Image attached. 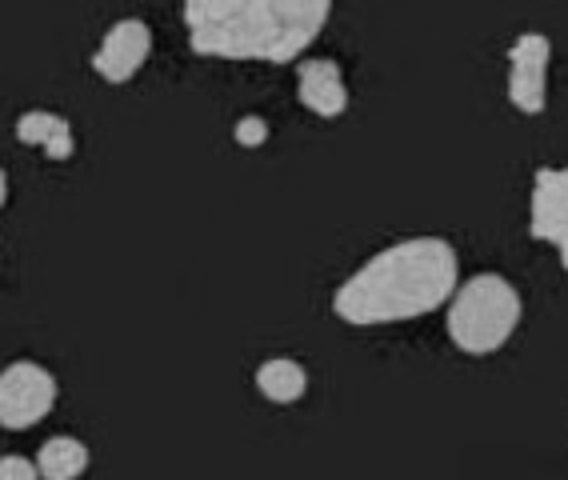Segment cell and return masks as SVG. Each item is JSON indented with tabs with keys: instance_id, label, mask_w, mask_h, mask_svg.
I'll return each instance as SVG.
<instances>
[{
	"instance_id": "1",
	"label": "cell",
	"mask_w": 568,
	"mask_h": 480,
	"mask_svg": "<svg viewBox=\"0 0 568 480\" xmlns=\"http://www.w3.org/2000/svg\"><path fill=\"white\" fill-rule=\"evenodd\" d=\"M457 280V248L440 236H413V241H396L356 268L345 285L336 288L333 313L361 328L428 317L453 300Z\"/></svg>"
},
{
	"instance_id": "2",
	"label": "cell",
	"mask_w": 568,
	"mask_h": 480,
	"mask_svg": "<svg viewBox=\"0 0 568 480\" xmlns=\"http://www.w3.org/2000/svg\"><path fill=\"white\" fill-rule=\"evenodd\" d=\"M333 0H184L196 57L216 61H301L325 32Z\"/></svg>"
},
{
	"instance_id": "3",
	"label": "cell",
	"mask_w": 568,
	"mask_h": 480,
	"mask_svg": "<svg viewBox=\"0 0 568 480\" xmlns=\"http://www.w3.org/2000/svg\"><path fill=\"white\" fill-rule=\"evenodd\" d=\"M520 293L497 273H477L448 300V337L468 357H488L508 345L520 325Z\"/></svg>"
},
{
	"instance_id": "4",
	"label": "cell",
	"mask_w": 568,
	"mask_h": 480,
	"mask_svg": "<svg viewBox=\"0 0 568 480\" xmlns=\"http://www.w3.org/2000/svg\"><path fill=\"white\" fill-rule=\"evenodd\" d=\"M57 405V380L37 360H17L0 372V425L4 429H32Z\"/></svg>"
},
{
	"instance_id": "5",
	"label": "cell",
	"mask_w": 568,
	"mask_h": 480,
	"mask_svg": "<svg viewBox=\"0 0 568 480\" xmlns=\"http://www.w3.org/2000/svg\"><path fill=\"white\" fill-rule=\"evenodd\" d=\"M513 76H508V101L525 116H540L548 109V61H552V41L545 32H520L513 49Z\"/></svg>"
},
{
	"instance_id": "6",
	"label": "cell",
	"mask_w": 568,
	"mask_h": 480,
	"mask_svg": "<svg viewBox=\"0 0 568 480\" xmlns=\"http://www.w3.org/2000/svg\"><path fill=\"white\" fill-rule=\"evenodd\" d=\"M528 236L557 248L568 273V168H537L528 201Z\"/></svg>"
},
{
	"instance_id": "7",
	"label": "cell",
	"mask_w": 568,
	"mask_h": 480,
	"mask_svg": "<svg viewBox=\"0 0 568 480\" xmlns=\"http://www.w3.org/2000/svg\"><path fill=\"white\" fill-rule=\"evenodd\" d=\"M149 52H153V29L129 17V21H116L104 32L101 49L92 57V72L109 84H129L144 69Z\"/></svg>"
},
{
	"instance_id": "8",
	"label": "cell",
	"mask_w": 568,
	"mask_h": 480,
	"mask_svg": "<svg viewBox=\"0 0 568 480\" xmlns=\"http://www.w3.org/2000/svg\"><path fill=\"white\" fill-rule=\"evenodd\" d=\"M296 101L305 104L308 113L325 116H341L348 109V84L341 64L328 61V57H316V61H301L296 69Z\"/></svg>"
},
{
	"instance_id": "9",
	"label": "cell",
	"mask_w": 568,
	"mask_h": 480,
	"mask_svg": "<svg viewBox=\"0 0 568 480\" xmlns=\"http://www.w3.org/2000/svg\"><path fill=\"white\" fill-rule=\"evenodd\" d=\"M17 141L44 149V156H49V161H69V156L77 153L72 124L64 121V116H57V113H44V109L21 113V121H17Z\"/></svg>"
},
{
	"instance_id": "10",
	"label": "cell",
	"mask_w": 568,
	"mask_h": 480,
	"mask_svg": "<svg viewBox=\"0 0 568 480\" xmlns=\"http://www.w3.org/2000/svg\"><path fill=\"white\" fill-rule=\"evenodd\" d=\"M256 389L273 400V405H296L308 389V372L296 365V360L273 357L256 368Z\"/></svg>"
},
{
	"instance_id": "11",
	"label": "cell",
	"mask_w": 568,
	"mask_h": 480,
	"mask_svg": "<svg viewBox=\"0 0 568 480\" xmlns=\"http://www.w3.org/2000/svg\"><path fill=\"white\" fill-rule=\"evenodd\" d=\"M84 469H89V449L72 437L44 440V449L37 452V472L44 480H77Z\"/></svg>"
},
{
	"instance_id": "12",
	"label": "cell",
	"mask_w": 568,
	"mask_h": 480,
	"mask_svg": "<svg viewBox=\"0 0 568 480\" xmlns=\"http://www.w3.org/2000/svg\"><path fill=\"white\" fill-rule=\"evenodd\" d=\"M233 136H236L241 149H261V144L268 141V124H264L261 116H241L236 129H233Z\"/></svg>"
},
{
	"instance_id": "13",
	"label": "cell",
	"mask_w": 568,
	"mask_h": 480,
	"mask_svg": "<svg viewBox=\"0 0 568 480\" xmlns=\"http://www.w3.org/2000/svg\"><path fill=\"white\" fill-rule=\"evenodd\" d=\"M0 480H41V472L29 457H0Z\"/></svg>"
},
{
	"instance_id": "14",
	"label": "cell",
	"mask_w": 568,
	"mask_h": 480,
	"mask_svg": "<svg viewBox=\"0 0 568 480\" xmlns=\"http://www.w3.org/2000/svg\"><path fill=\"white\" fill-rule=\"evenodd\" d=\"M9 205V176H4V168H0V208Z\"/></svg>"
}]
</instances>
